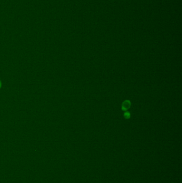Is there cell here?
I'll list each match as a JSON object with an SVG mask.
<instances>
[{
	"label": "cell",
	"mask_w": 182,
	"mask_h": 183,
	"mask_svg": "<svg viewBox=\"0 0 182 183\" xmlns=\"http://www.w3.org/2000/svg\"><path fill=\"white\" fill-rule=\"evenodd\" d=\"M130 115L128 112H126V113H124V116L126 119H129L130 117Z\"/></svg>",
	"instance_id": "obj_2"
},
{
	"label": "cell",
	"mask_w": 182,
	"mask_h": 183,
	"mask_svg": "<svg viewBox=\"0 0 182 183\" xmlns=\"http://www.w3.org/2000/svg\"><path fill=\"white\" fill-rule=\"evenodd\" d=\"M130 105H131L130 102L128 100H126L122 103V109L123 111H127V109H128L129 108H130Z\"/></svg>",
	"instance_id": "obj_1"
},
{
	"label": "cell",
	"mask_w": 182,
	"mask_h": 183,
	"mask_svg": "<svg viewBox=\"0 0 182 183\" xmlns=\"http://www.w3.org/2000/svg\"><path fill=\"white\" fill-rule=\"evenodd\" d=\"M1 87H2V82H1V81L0 80V89L1 88Z\"/></svg>",
	"instance_id": "obj_3"
}]
</instances>
